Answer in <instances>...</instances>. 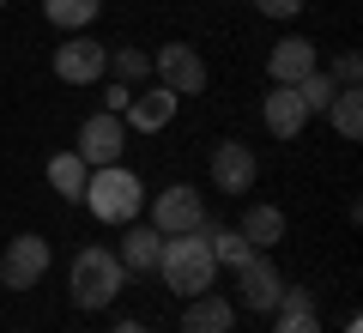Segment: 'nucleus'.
Masks as SVG:
<instances>
[{"instance_id": "nucleus-12", "label": "nucleus", "mask_w": 363, "mask_h": 333, "mask_svg": "<svg viewBox=\"0 0 363 333\" xmlns=\"http://www.w3.org/2000/svg\"><path fill=\"white\" fill-rule=\"evenodd\" d=\"M260 121H267V133H279V140H297V133L309 128V109H303V97L291 85H272L267 103H260Z\"/></svg>"}, {"instance_id": "nucleus-2", "label": "nucleus", "mask_w": 363, "mask_h": 333, "mask_svg": "<svg viewBox=\"0 0 363 333\" xmlns=\"http://www.w3.org/2000/svg\"><path fill=\"white\" fill-rule=\"evenodd\" d=\"M85 206H91V218H104V224H133L140 206H145L140 170H128V164L91 170V176H85Z\"/></svg>"}, {"instance_id": "nucleus-14", "label": "nucleus", "mask_w": 363, "mask_h": 333, "mask_svg": "<svg viewBox=\"0 0 363 333\" xmlns=\"http://www.w3.org/2000/svg\"><path fill=\"white\" fill-rule=\"evenodd\" d=\"M236 327V303L218 291H200L188 297V309H182V333H230Z\"/></svg>"}, {"instance_id": "nucleus-9", "label": "nucleus", "mask_w": 363, "mask_h": 333, "mask_svg": "<svg viewBox=\"0 0 363 333\" xmlns=\"http://www.w3.org/2000/svg\"><path fill=\"white\" fill-rule=\"evenodd\" d=\"M121 146H128V121L97 109V116L79 121V146L73 152L85 158V170H104V164H121Z\"/></svg>"}, {"instance_id": "nucleus-27", "label": "nucleus", "mask_w": 363, "mask_h": 333, "mask_svg": "<svg viewBox=\"0 0 363 333\" xmlns=\"http://www.w3.org/2000/svg\"><path fill=\"white\" fill-rule=\"evenodd\" d=\"M116 333H157V327H145V321H116Z\"/></svg>"}, {"instance_id": "nucleus-13", "label": "nucleus", "mask_w": 363, "mask_h": 333, "mask_svg": "<svg viewBox=\"0 0 363 333\" xmlns=\"http://www.w3.org/2000/svg\"><path fill=\"white\" fill-rule=\"evenodd\" d=\"M315 67H321V55H315V43H309V37H285L279 49L267 55V73H272V85H297V79H309Z\"/></svg>"}, {"instance_id": "nucleus-11", "label": "nucleus", "mask_w": 363, "mask_h": 333, "mask_svg": "<svg viewBox=\"0 0 363 333\" xmlns=\"http://www.w3.org/2000/svg\"><path fill=\"white\" fill-rule=\"evenodd\" d=\"M176 109H182V97H176V91L145 85V91H133V103L121 109V121H133V133H164L169 121H176Z\"/></svg>"}, {"instance_id": "nucleus-3", "label": "nucleus", "mask_w": 363, "mask_h": 333, "mask_svg": "<svg viewBox=\"0 0 363 333\" xmlns=\"http://www.w3.org/2000/svg\"><path fill=\"white\" fill-rule=\"evenodd\" d=\"M67 285H73V309H109V303L121 297V285H128V267L116 261V249L85 243V249L73 255Z\"/></svg>"}, {"instance_id": "nucleus-20", "label": "nucleus", "mask_w": 363, "mask_h": 333, "mask_svg": "<svg viewBox=\"0 0 363 333\" xmlns=\"http://www.w3.org/2000/svg\"><path fill=\"white\" fill-rule=\"evenodd\" d=\"M200 231H206V243H212V261H218V267H230V273L242 267L248 255H255V249L242 243V231H230V224H212V218H206Z\"/></svg>"}, {"instance_id": "nucleus-4", "label": "nucleus", "mask_w": 363, "mask_h": 333, "mask_svg": "<svg viewBox=\"0 0 363 333\" xmlns=\"http://www.w3.org/2000/svg\"><path fill=\"white\" fill-rule=\"evenodd\" d=\"M49 261H55L49 236H37V231L13 236V243H6V255H0V285H6V291H37L43 273H49Z\"/></svg>"}, {"instance_id": "nucleus-24", "label": "nucleus", "mask_w": 363, "mask_h": 333, "mask_svg": "<svg viewBox=\"0 0 363 333\" xmlns=\"http://www.w3.org/2000/svg\"><path fill=\"white\" fill-rule=\"evenodd\" d=\"M357 73H363V61H357V55H339V61H333V73H327V79H333V85H357Z\"/></svg>"}, {"instance_id": "nucleus-7", "label": "nucleus", "mask_w": 363, "mask_h": 333, "mask_svg": "<svg viewBox=\"0 0 363 333\" xmlns=\"http://www.w3.org/2000/svg\"><path fill=\"white\" fill-rule=\"evenodd\" d=\"M279 291H285V279H279V261L255 249V255H248L242 267H236V309L272 315V309H279Z\"/></svg>"}, {"instance_id": "nucleus-23", "label": "nucleus", "mask_w": 363, "mask_h": 333, "mask_svg": "<svg viewBox=\"0 0 363 333\" xmlns=\"http://www.w3.org/2000/svg\"><path fill=\"white\" fill-rule=\"evenodd\" d=\"M291 91L303 97V109H309V116H327V103H333V91H339V85L321 73V67H315V73H309V79H297Z\"/></svg>"}, {"instance_id": "nucleus-29", "label": "nucleus", "mask_w": 363, "mask_h": 333, "mask_svg": "<svg viewBox=\"0 0 363 333\" xmlns=\"http://www.w3.org/2000/svg\"><path fill=\"white\" fill-rule=\"evenodd\" d=\"M0 6H6V0H0Z\"/></svg>"}, {"instance_id": "nucleus-16", "label": "nucleus", "mask_w": 363, "mask_h": 333, "mask_svg": "<svg viewBox=\"0 0 363 333\" xmlns=\"http://www.w3.org/2000/svg\"><path fill=\"white\" fill-rule=\"evenodd\" d=\"M157 255H164V231H152V224H128V236H121L116 261L128 273H157Z\"/></svg>"}, {"instance_id": "nucleus-25", "label": "nucleus", "mask_w": 363, "mask_h": 333, "mask_svg": "<svg viewBox=\"0 0 363 333\" xmlns=\"http://www.w3.org/2000/svg\"><path fill=\"white\" fill-rule=\"evenodd\" d=\"M128 103H133V91L121 85V79H109V85H104V109H109V116H121Z\"/></svg>"}, {"instance_id": "nucleus-5", "label": "nucleus", "mask_w": 363, "mask_h": 333, "mask_svg": "<svg viewBox=\"0 0 363 333\" xmlns=\"http://www.w3.org/2000/svg\"><path fill=\"white\" fill-rule=\"evenodd\" d=\"M152 79L164 91H176V97H200L212 73H206V61H200L194 43H164V49L152 55Z\"/></svg>"}, {"instance_id": "nucleus-18", "label": "nucleus", "mask_w": 363, "mask_h": 333, "mask_svg": "<svg viewBox=\"0 0 363 333\" xmlns=\"http://www.w3.org/2000/svg\"><path fill=\"white\" fill-rule=\"evenodd\" d=\"M85 158L79 152H61V158H49V188L61 194V200H85Z\"/></svg>"}, {"instance_id": "nucleus-17", "label": "nucleus", "mask_w": 363, "mask_h": 333, "mask_svg": "<svg viewBox=\"0 0 363 333\" xmlns=\"http://www.w3.org/2000/svg\"><path fill=\"white\" fill-rule=\"evenodd\" d=\"M272 333H321L315 297L303 291V285H285V291H279V321H272Z\"/></svg>"}, {"instance_id": "nucleus-10", "label": "nucleus", "mask_w": 363, "mask_h": 333, "mask_svg": "<svg viewBox=\"0 0 363 333\" xmlns=\"http://www.w3.org/2000/svg\"><path fill=\"white\" fill-rule=\"evenodd\" d=\"M255 176H260V164H255V152H248L242 140L212 146V188H218V194H248Z\"/></svg>"}, {"instance_id": "nucleus-15", "label": "nucleus", "mask_w": 363, "mask_h": 333, "mask_svg": "<svg viewBox=\"0 0 363 333\" xmlns=\"http://www.w3.org/2000/svg\"><path fill=\"white\" fill-rule=\"evenodd\" d=\"M236 231H242V243H248V249L272 255V249L285 243V212H279V206H267V200H255V206L242 212V224H236Z\"/></svg>"}, {"instance_id": "nucleus-19", "label": "nucleus", "mask_w": 363, "mask_h": 333, "mask_svg": "<svg viewBox=\"0 0 363 333\" xmlns=\"http://www.w3.org/2000/svg\"><path fill=\"white\" fill-rule=\"evenodd\" d=\"M327 116H333L339 140H357V133H363V91L357 85H339L333 103H327Z\"/></svg>"}, {"instance_id": "nucleus-1", "label": "nucleus", "mask_w": 363, "mask_h": 333, "mask_svg": "<svg viewBox=\"0 0 363 333\" xmlns=\"http://www.w3.org/2000/svg\"><path fill=\"white\" fill-rule=\"evenodd\" d=\"M157 279H164L176 297H200V291H212V279H218V261H212L206 231L164 236V255H157Z\"/></svg>"}, {"instance_id": "nucleus-26", "label": "nucleus", "mask_w": 363, "mask_h": 333, "mask_svg": "<svg viewBox=\"0 0 363 333\" xmlns=\"http://www.w3.org/2000/svg\"><path fill=\"white\" fill-rule=\"evenodd\" d=\"M255 6H260L267 18H297V13H303V0H255Z\"/></svg>"}, {"instance_id": "nucleus-28", "label": "nucleus", "mask_w": 363, "mask_h": 333, "mask_svg": "<svg viewBox=\"0 0 363 333\" xmlns=\"http://www.w3.org/2000/svg\"><path fill=\"white\" fill-rule=\"evenodd\" d=\"M345 333H363V321H357V315H351V321H345Z\"/></svg>"}, {"instance_id": "nucleus-22", "label": "nucleus", "mask_w": 363, "mask_h": 333, "mask_svg": "<svg viewBox=\"0 0 363 333\" xmlns=\"http://www.w3.org/2000/svg\"><path fill=\"white\" fill-rule=\"evenodd\" d=\"M109 73H116L128 91H140L145 79H152V55L145 49H109Z\"/></svg>"}, {"instance_id": "nucleus-21", "label": "nucleus", "mask_w": 363, "mask_h": 333, "mask_svg": "<svg viewBox=\"0 0 363 333\" xmlns=\"http://www.w3.org/2000/svg\"><path fill=\"white\" fill-rule=\"evenodd\" d=\"M43 13L61 31H91V18L104 13V0H43Z\"/></svg>"}, {"instance_id": "nucleus-8", "label": "nucleus", "mask_w": 363, "mask_h": 333, "mask_svg": "<svg viewBox=\"0 0 363 333\" xmlns=\"http://www.w3.org/2000/svg\"><path fill=\"white\" fill-rule=\"evenodd\" d=\"M109 73V49L91 31H73V37L55 49V79H67V85H97V79Z\"/></svg>"}, {"instance_id": "nucleus-6", "label": "nucleus", "mask_w": 363, "mask_h": 333, "mask_svg": "<svg viewBox=\"0 0 363 333\" xmlns=\"http://www.w3.org/2000/svg\"><path fill=\"white\" fill-rule=\"evenodd\" d=\"M206 224V194L188 188V182H169L164 194H152V231L182 236V231H200Z\"/></svg>"}]
</instances>
